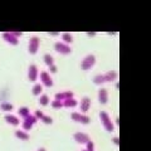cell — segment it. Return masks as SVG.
<instances>
[{
	"label": "cell",
	"instance_id": "obj_1",
	"mask_svg": "<svg viewBox=\"0 0 151 151\" xmlns=\"http://www.w3.org/2000/svg\"><path fill=\"white\" fill-rule=\"evenodd\" d=\"M100 117H101V121H102V125H103V127H105V130L108 131V132H112L113 129H115V126H113V124L111 122L110 116H108L105 111H102L100 113Z\"/></svg>",
	"mask_w": 151,
	"mask_h": 151
},
{
	"label": "cell",
	"instance_id": "obj_2",
	"mask_svg": "<svg viewBox=\"0 0 151 151\" xmlns=\"http://www.w3.org/2000/svg\"><path fill=\"white\" fill-rule=\"evenodd\" d=\"M94 63H96V58H94V55L88 54V55H86L83 58L82 63H81V68L83 70H88V69H91L93 67Z\"/></svg>",
	"mask_w": 151,
	"mask_h": 151
},
{
	"label": "cell",
	"instance_id": "obj_3",
	"mask_svg": "<svg viewBox=\"0 0 151 151\" xmlns=\"http://www.w3.org/2000/svg\"><path fill=\"white\" fill-rule=\"evenodd\" d=\"M37 122V119H35V116H33V115H28L27 117H24V122H23V131H29L30 129H32V126H33V124H35Z\"/></svg>",
	"mask_w": 151,
	"mask_h": 151
},
{
	"label": "cell",
	"instance_id": "obj_4",
	"mask_svg": "<svg viewBox=\"0 0 151 151\" xmlns=\"http://www.w3.org/2000/svg\"><path fill=\"white\" fill-rule=\"evenodd\" d=\"M54 49L55 52H58V53L60 54H69L70 52H72V49H70V47L62 43V42H58V43L54 44Z\"/></svg>",
	"mask_w": 151,
	"mask_h": 151
},
{
	"label": "cell",
	"instance_id": "obj_5",
	"mask_svg": "<svg viewBox=\"0 0 151 151\" xmlns=\"http://www.w3.org/2000/svg\"><path fill=\"white\" fill-rule=\"evenodd\" d=\"M39 38L38 37H32L29 40V53L30 54H35L38 49H39Z\"/></svg>",
	"mask_w": 151,
	"mask_h": 151
},
{
	"label": "cell",
	"instance_id": "obj_6",
	"mask_svg": "<svg viewBox=\"0 0 151 151\" xmlns=\"http://www.w3.org/2000/svg\"><path fill=\"white\" fill-rule=\"evenodd\" d=\"M3 39L8 42L9 44H12V45H18L19 44V40H18V38H15L13 34H12V32H5V33H3Z\"/></svg>",
	"mask_w": 151,
	"mask_h": 151
},
{
	"label": "cell",
	"instance_id": "obj_7",
	"mask_svg": "<svg viewBox=\"0 0 151 151\" xmlns=\"http://www.w3.org/2000/svg\"><path fill=\"white\" fill-rule=\"evenodd\" d=\"M69 98H73V92L65 91V92H59V93H57L54 100L63 102V101H65V100H69Z\"/></svg>",
	"mask_w": 151,
	"mask_h": 151
},
{
	"label": "cell",
	"instance_id": "obj_8",
	"mask_svg": "<svg viewBox=\"0 0 151 151\" xmlns=\"http://www.w3.org/2000/svg\"><path fill=\"white\" fill-rule=\"evenodd\" d=\"M40 81L45 87H52L53 86V79L50 78L49 73H47V72H42L40 73Z\"/></svg>",
	"mask_w": 151,
	"mask_h": 151
},
{
	"label": "cell",
	"instance_id": "obj_9",
	"mask_svg": "<svg viewBox=\"0 0 151 151\" xmlns=\"http://www.w3.org/2000/svg\"><path fill=\"white\" fill-rule=\"evenodd\" d=\"M74 140L77 141L78 144H87L89 141V137L84 132H77V134H74Z\"/></svg>",
	"mask_w": 151,
	"mask_h": 151
},
{
	"label": "cell",
	"instance_id": "obj_10",
	"mask_svg": "<svg viewBox=\"0 0 151 151\" xmlns=\"http://www.w3.org/2000/svg\"><path fill=\"white\" fill-rule=\"evenodd\" d=\"M28 78L32 82H35V79L38 78V68L34 64H32L29 67V70H28Z\"/></svg>",
	"mask_w": 151,
	"mask_h": 151
},
{
	"label": "cell",
	"instance_id": "obj_11",
	"mask_svg": "<svg viewBox=\"0 0 151 151\" xmlns=\"http://www.w3.org/2000/svg\"><path fill=\"white\" fill-rule=\"evenodd\" d=\"M98 101H100V103H102V105L107 103V101H108V93L106 91V88H101L100 91H98Z\"/></svg>",
	"mask_w": 151,
	"mask_h": 151
},
{
	"label": "cell",
	"instance_id": "obj_12",
	"mask_svg": "<svg viewBox=\"0 0 151 151\" xmlns=\"http://www.w3.org/2000/svg\"><path fill=\"white\" fill-rule=\"evenodd\" d=\"M89 106H91V98L89 97H83L81 101V111L82 112H87L89 110Z\"/></svg>",
	"mask_w": 151,
	"mask_h": 151
},
{
	"label": "cell",
	"instance_id": "obj_13",
	"mask_svg": "<svg viewBox=\"0 0 151 151\" xmlns=\"http://www.w3.org/2000/svg\"><path fill=\"white\" fill-rule=\"evenodd\" d=\"M116 77H117V72H115V70H110V72H107L106 74H103V79H105V82L115 81Z\"/></svg>",
	"mask_w": 151,
	"mask_h": 151
},
{
	"label": "cell",
	"instance_id": "obj_14",
	"mask_svg": "<svg viewBox=\"0 0 151 151\" xmlns=\"http://www.w3.org/2000/svg\"><path fill=\"white\" fill-rule=\"evenodd\" d=\"M5 121L8 122V124L13 125V126H18L19 125V119L15 117L14 115H6L5 116Z\"/></svg>",
	"mask_w": 151,
	"mask_h": 151
},
{
	"label": "cell",
	"instance_id": "obj_15",
	"mask_svg": "<svg viewBox=\"0 0 151 151\" xmlns=\"http://www.w3.org/2000/svg\"><path fill=\"white\" fill-rule=\"evenodd\" d=\"M62 105H63V107L72 108V107H76V106H77L78 103H77V101H76L74 98H69V100H65V101H63V102H62Z\"/></svg>",
	"mask_w": 151,
	"mask_h": 151
},
{
	"label": "cell",
	"instance_id": "obj_16",
	"mask_svg": "<svg viewBox=\"0 0 151 151\" xmlns=\"http://www.w3.org/2000/svg\"><path fill=\"white\" fill-rule=\"evenodd\" d=\"M62 39L64 42V44H69V43H72L73 42V38H72V34H70V33H63Z\"/></svg>",
	"mask_w": 151,
	"mask_h": 151
},
{
	"label": "cell",
	"instance_id": "obj_17",
	"mask_svg": "<svg viewBox=\"0 0 151 151\" xmlns=\"http://www.w3.org/2000/svg\"><path fill=\"white\" fill-rule=\"evenodd\" d=\"M15 136H17L18 139H20V140H25V141L29 140V135H28L25 131H22V130L20 131H17L15 132Z\"/></svg>",
	"mask_w": 151,
	"mask_h": 151
},
{
	"label": "cell",
	"instance_id": "obj_18",
	"mask_svg": "<svg viewBox=\"0 0 151 151\" xmlns=\"http://www.w3.org/2000/svg\"><path fill=\"white\" fill-rule=\"evenodd\" d=\"M44 62H45V64L48 65V67H50V65L54 64V59H53V57H52L50 54H45L44 55Z\"/></svg>",
	"mask_w": 151,
	"mask_h": 151
},
{
	"label": "cell",
	"instance_id": "obj_19",
	"mask_svg": "<svg viewBox=\"0 0 151 151\" xmlns=\"http://www.w3.org/2000/svg\"><path fill=\"white\" fill-rule=\"evenodd\" d=\"M42 89H43L42 84H35V86L33 87L32 92H33V94H34V96H38V94H40V93H42Z\"/></svg>",
	"mask_w": 151,
	"mask_h": 151
},
{
	"label": "cell",
	"instance_id": "obj_20",
	"mask_svg": "<svg viewBox=\"0 0 151 151\" xmlns=\"http://www.w3.org/2000/svg\"><path fill=\"white\" fill-rule=\"evenodd\" d=\"M93 82L96 84H103L105 83V79H103V74H98L93 78Z\"/></svg>",
	"mask_w": 151,
	"mask_h": 151
},
{
	"label": "cell",
	"instance_id": "obj_21",
	"mask_svg": "<svg viewBox=\"0 0 151 151\" xmlns=\"http://www.w3.org/2000/svg\"><path fill=\"white\" fill-rule=\"evenodd\" d=\"M28 115H29V108H28V107H22V108H19V116L27 117Z\"/></svg>",
	"mask_w": 151,
	"mask_h": 151
},
{
	"label": "cell",
	"instance_id": "obj_22",
	"mask_svg": "<svg viewBox=\"0 0 151 151\" xmlns=\"http://www.w3.org/2000/svg\"><path fill=\"white\" fill-rule=\"evenodd\" d=\"M39 102H40V105H42V106H47V105L49 103V97L47 96V94H44V96H40Z\"/></svg>",
	"mask_w": 151,
	"mask_h": 151
},
{
	"label": "cell",
	"instance_id": "obj_23",
	"mask_svg": "<svg viewBox=\"0 0 151 151\" xmlns=\"http://www.w3.org/2000/svg\"><path fill=\"white\" fill-rule=\"evenodd\" d=\"M86 151H94V144L92 142L91 140L86 144Z\"/></svg>",
	"mask_w": 151,
	"mask_h": 151
},
{
	"label": "cell",
	"instance_id": "obj_24",
	"mask_svg": "<svg viewBox=\"0 0 151 151\" xmlns=\"http://www.w3.org/2000/svg\"><path fill=\"white\" fill-rule=\"evenodd\" d=\"M52 107H53V108H57V110H58V108L63 107V105H62V102H60V101H57V100H54L53 102H52Z\"/></svg>",
	"mask_w": 151,
	"mask_h": 151
},
{
	"label": "cell",
	"instance_id": "obj_25",
	"mask_svg": "<svg viewBox=\"0 0 151 151\" xmlns=\"http://www.w3.org/2000/svg\"><path fill=\"white\" fill-rule=\"evenodd\" d=\"M1 110L3 111H12L13 106L10 105V103H3V105H1Z\"/></svg>",
	"mask_w": 151,
	"mask_h": 151
},
{
	"label": "cell",
	"instance_id": "obj_26",
	"mask_svg": "<svg viewBox=\"0 0 151 151\" xmlns=\"http://www.w3.org/2000/svg\"><path fill=\"white\" fill-rule=\"evenodd\" d=\"M81 116H82V115H79V113H77V112H73L72 115H70L72 120H73V121H77V122L81 121Z\"/></svg>",
	"mask_w": 151,
	"mask_h": 151
},
{
	"label": "cell",
	"instance_id": "obj_27",
	"mask_svg": "<svg viewBox=\"0 0 151 151\" xmlns=\"http://www.w3.org/2000/svg\"><path fill=\"white\" fill-rule=\"evenodd\" d=\"M42 121H43L44 124H47V125H50L52 122H53V120H52L49 116H45V115H44L43 117H42Z\"/></svg>",
	"mask_w": 151,
	"mask_h": 151
},
{
	"label": "cell",
	"instance_id": "obj_28",
	"mask_svg": "<svg viewBox=\"0 0 151 151\" xmlns=\"http://www.w3.org/2000/svg\"><path fill=\"white\" fill-rule=\"evenodd\" d=\"M89 121H91V119H89L88 116H81V124H84V125H87V124H89Z\"/></svg>",
	"mask_w": 151,
	"mask_h": 151
},
{
	"label": "cell",
	"instance_id": "obj_29",
	"mask_svg": "<svg viewBox=\"0 0 151 151\" xmlns=\"http://www.w3.org/2000/svg\"><path fill=\"white\" fill-rule=\"evenodd\" d=\"M34 116H35V119L38 120V119H40L42 120V117L44 116V113L42 112V111H35V113H34Z\"/></svg>",
	"mask_w": 151,
	"mask_h": 151
},
{
	"label": "cell",
	"instance_id": "obj_30",
	"mask_svg": "<svg viewBox=\"0 0 151 151\" xmlns=\"http://www.w3.org/2000/svg\"><path fill=\"white\" fill-rule=\"evenodd\" d=\"M12 34H13L14 37H15V38H19V37H20V35L23 34V33H22V32H12Z\"/></svg>",
	"mask_w": 151,
	"mask_h": 151
},
{
	"label": "cell",
	"instance_id": "obj_31",
	"mask_svg": "<svg viewBox=\"0 0 151 151\" xmlns=\"http://www.w3.org/2000/svg\"><path fill=\"white\" fill-rule=\"evenodd\" d=\"M49 70H50V73H55V72H57V67H55L54 64H53V65H50V67H49Z\"/></svg>",
	"mask_w": 151,
	"mask_h": 151
},
{
	"label": "cell",
	"instance_id": "obj_32",
	"mask_svg": "<svg viewBox=\"0 0 151 151\" xmlns=\"http://www.w3.org/2000/svg\"><path fill=\"white\" fill-rule=\"evenodd\" d=\"M112 141L116 144V146H119V145H120V139L117 137V136H116V137H113V139H112Z\"/></svg>",
	"mask_w": 151,
	"mask_h": 151
},
{
	"label": "cell",
	"instance_id": "obj_33",
	"mask_svg": "<svg viewBox=\"0 0 151 151\" xmlns=\"http://www.w3.org/2000/svg\"><path fill=\"white\" fill-rule=\"evenodd\" d=\"M87 35L93 37V35H96V33H94V32H88V33H87Z\"/></svg>",
	"mask_w": 151,
	"mask_h": 151
},
{
	"label": "cell",
	"instance_id": "obj_34",
	"mask_svg": "<svg viewBox=\"0 0 151 151\" xmlns=\"http://www.w3.org/2000/svg\"><path fill=\"white\" fill-rule=\"evenodd\" d=\"M116 88H117V89L120 88V82H116Z\"/></svg>",
	"mask_w": 151,
	"mask_h": 151
},
{
	"label": "cell",
	"instance_id": "obj_35",
	"mask_svg": "<svg viewBox=\"0 0 151 151\" xmlns=\"http://www.w3.org/2000/svg\"><path fill=\"white\" fill-rule=\"evenodd\" d=\"M38 151H45V149H39V150H38Z\"/></svg>",
	"mask_w": 151,
	"mask_h": 151
},
{
	"label": "cell",
	"instance_id": "obj_36",
	"mask_svg": "<svg viewBox=\"0 0 151 151\" xmlns=\"http://www.w3.org/2000/svg\"><path fill=\"white\" fill-rule=\"evenodd\" d=\"M82 151H86V150H82Z\"/></svg>",
	"mask_w": 151,
	"mask_h": 151
}]
</instances>
